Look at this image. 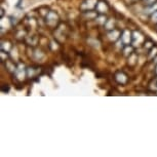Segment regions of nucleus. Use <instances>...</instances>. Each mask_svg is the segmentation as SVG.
Wrapping results in <instances>:
<instances>
[{
    "label": "nucleus",
    "instance_id": "f257e3e1",
    "mask_svg": "<svg viewBox=\"0 0 157 157\" xmlns=\"http://www.w3.org/2000/svg\"><path fill=\"white\" fill-rule=\"evenodd\" d=\"M59 23V17L58 14L54 13V11H49L48 13L46 14V24L50 27H55L57 26Z\"/></svg>",
    "mask_w": 157,
    "mask_h": 157
},
{
    "label": "nucleus",
    "instance_id": "f03ea898",
    "mask_svg": "<svg viewBox=\"0 0 157 157\" xmlns=\"http://www.w3.org/2000/svg\"><path fill=\"white\" fill-rule=\"evenodd\" d=\"M120 40L123 43V45H128L132 42V34L128 30H123L121 33Z\"/></svg>",
    "mask_w": 157,
    "mask_h": 157
},
{
    "label": "nucleus",
    "instance_id": "7ed1b4c3",
    "mask_svg": "<svg viewBox=\"0 0 157 157\" xmlns=\"http://www.w3.org/2000/svg\"><path fill=\"white\" fill-rule=\"evenodd\" d=\"M96 10L99 13L103 14L109 10V5L107 4V2H105V1H99L96 6Z\"/></svg>",
    "mask_w": 157,
    "mask_h": 157
},
{
    "label": "nucleus",
    "instance_id": "20e7f679",
    "mask_svg": "<svg viewBox=\"0 0 157 157\" xmlns=\"http://www.w3.org/2000/svg\"><path fill=\"white\" fill-rule=\"evenodd\" d=\"M115 80H116L118 83H120V84H125L127 82L126 74L121 72V71H119V72H117L116 74H115Z\"/></svg>",
    "mask_w": 157,
    "mask_h": 157
},
{
    "label": "nucleus",
    "instance_id": "39448f33",
    "mask_svg": "<svg viewBox=\"0 0 157 157\" xmlns=\"http://www.w3.org/2000/svg\"><path fill=\"white\" fill-rule=\"evenodd\" d=\"M143 41H144V37L140 32L136 31L132 33V43H134L135 45H137V42H138V45H140Z\"/></svg>",
    "mask_w": 157,
    "mask_h": 157
},
{
    "label": "nucleus",
    "instance_id": "423d86ee",
    "mask_svg": "<svg viewBox=\"0 0 157 157\" xmlns=\"http://www.w3.org/2000/svg\"><path fill=\"white\" fill-rule=\"evenodd\" d=\"M108 36L110 38V40L112 41H116L119 36H121V33L120 31L116 30V29H113V30H110V32L108 33Z\"/></svg>",
    "mask_w": 157,
    "mask_h": 157
},
{
    "label": "nucleus",
    "instance_id": "0eeeda50",
    "mask_svg": "<svg viewBox=\"0 0 157 157\" xmlns=\"http://www.w3.org/2000/svg\"><path fill=\"white\" fill-rule=\"evenodd\" d=\"M14 74H16L17 78H19L20 80H22V79L24 78V66L22 64H20V66L17 68Z\"/></svg>",
    "mask_w": 157,
    "mask_h": 157
},
{
    "label": "nucleus",
    "instance_id": "6e6552de",
    "mask_svg": "<svg viewBox=\"0 0 157 157\" xmlns=\"http://www.w3.org/2000/svg\"><path fill=\"white\" fill-rule=\"evenodd\" d=\"M156 10H157V2L152 5H148V6L145 8V13H147V14L152 13L153 14Z\"/></svg>",
    "mask_w": 157,
    "mask_h": 157
},
{
    "label": "nucleus",
    "instance_id": "1a4fd4ad",
    "mask_svg": "<svg viewBox=\"0 0 157 157\" xmlns=\"http://www.w3.org/2000/svg\"><path fill=\"white\" fill-rule=\"evenodd\" d=\"M144 2H145V4L148 6V5H152L154 3H156L157 0H144Z\"/></svg>",
    "mask_w": 157,
    "mask_h": 157
},
{
    "label": "nucleus",
    "instance_id": "9d476101",
    "mask_svg": "<svg viewBox=\"0 0 157 157\" xmlns=\"http://www.w3.org/2000/svg\"><path fill=\"white\" fill-rule=\"evenodd\" d=\"M152 17V21L154 23H157V10L152 14V17Z\"/></svg>",
    "mask_w": 157,
    "mask_h": 157
},
{
    "label": "nucleus",
    "instance_id": "9b49d317",
    "mask_svg": "<svg viewBox=\"0 0 157 157\" xmlns=\"http://www.w3.org/2000/svg\"><path fill=\"white\" fill-rule=\"evenodd\" d=\"M8 90H10V86H8V85H7V86L6 87H2V91H3V93H8Z\"/></svg>",
    "mask_w": 157,
    "mask_h": 157
}]
</instances>
